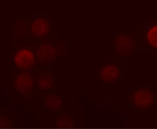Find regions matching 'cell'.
<instances>
[{
	"mask_svg": "<svg viewBox=\"0 0 157 129\" xmlns=\"http://www.w3.org/2000/svg\"><path fill=\"white\" fill-rule=\"evenodd\" d=\"M14 61L17 66L26 69L31 67L33 64L34 55L29 50H20L15 55Z\"/></svg>",
	"mask_w": 157,
	"mask_h": 129,
	"instance_id": "cell-1",
	"label": "cell"
},
{
	"mask_svg": "<svg viewBox=\"0 0 157 129\" xmlns=\"http://www.w3.org/2000/svg\"><path fill=\"white\" fill-rule=\"evenodd\" d=\"M30 30L35 36H44L49 32V23L46 19L38 18L31 23Z\"/></svg>",
	"mask_w": 157,
	"mask_h": 129,
	"instance_id": "cell-2",
	"label": "cell"
},
{
	"mask_svg": "<svg viewBox=\"0 0 157 129\" xmlns=\"http://www.w3.org/2000/svg\"><path fill=\"white\" fill-rule=\"evenodd\" d=\"M32 84V78L29 74H22L19 75L15 83L17 90L19 91L30 88Z\"/></svg>",
	"mask_w": 157,
	"mask_h": 129,
	"instance_id": "cell-3",
	"label": "cell"
},
{
	"mask_svg": "<svg viewBox=\"0 0 157 129\" xmlns=\"http://www.w3.org/2000/svg\"><path fill=\"white\" fill-rule=\"evenodd\" d=\"M118 76V71L116 66L106 67L104 69L101 74V77L105 82L113 81L117 78Z\"/></svg>",
	"mask_w": 157,
	"mask_h": 129,
	"instance_id": "cell-4",
	"label": "cell"
},
{
	"mask_svg": "<svg viewBox=\"0 0 157 129\" xmlns=\"http://www.w3.org/2000/svg\"><path fill=\"white\" fill-rule=\"evenodd\" d=\"M148 41L152 46L157 48V25L149 29L147 35Z\"/></svg>",
	"mask_w": 157,
	"mask_h": 129,
	"instance_id": "cell-5",
	"label": "cell"
},
{
	"mask_svg": "<svg viewBox=\"0 0 157 129\" xmlns=\"http://www.w3.org/2000/svg\"><path fill=\"white\" fill-rule=\"evenodd\" d=\"M55 54V50L51 46L49 45H43L40 48V54L43 58H50L54 57Z\"/></svg>",
	"mask_w": 157,
	"mask_h": 129,
	"instance_id": "cell-6",
	"label": "cell"
}]
</instances>
